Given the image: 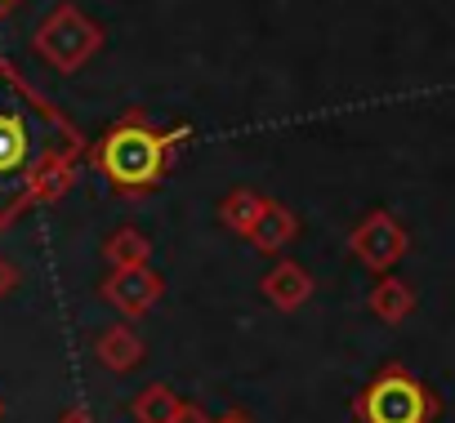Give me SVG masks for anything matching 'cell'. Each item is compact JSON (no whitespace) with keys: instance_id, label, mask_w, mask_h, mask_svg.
<instances>
[{"instance_id":"obj_1","label":"cell","mask_w":455,"mask_h":423,"mask_svg":"<svg viewBox=\"0 0 455 423\" xmlns=\"http://www.w3.org/2000/svg\"><path fill=\"white\" fill-rule=\"evenodd\" d=\"M357 423H437L442 396L419 383L406 365H384L357 396H353Z\"/></svg>"},{"instance_id":"obj_2","label":"cell","mask_w":455,"mask_h":423,"mask_svg":"<svg viewBox=\"0 0 455 423\" xmlns=\"http://www.w3.org/2000/svg\"><path fill=\"white\" fill-rule=\"evenodd\" d=\"M165 152H170V138L165 134L148 129L143 121H121L103 138L99 165H103V174L121 192H143V187H156L161 165H165Z\"/></svg>"},{"instance_id":"obj_3","label":"cell","mask_w":455,"mask_h":423,"mask_svg":"<svg viewBox=\"0 0 455 423\" xmlns=\"http://www.w3.org/2000/svg\"><path fill=\"white\" fill-rule=\"evenodd\" d=\"M103 50V27L90 23L76 5H54L50 19L36 27V54L54 67V72H81L94 54Z\"/></svg>"},{"instance_id":"obj_4","label":"cell","mask_w":455,"mask_h":423,"mask_svg":"<svg viewBox=\"0 0 455 423\" xmlns=\"http://www.w3.org/2000/svg\"><path fill=\"white\" fill-rule=\"evenodd\" d=\"M406 246H411V237H406V228L388 215V209H371V215L348 232V250H353V259H357L366 272H375V277L393 272V268L402 263Z\"/></svg>"},{"instance_id":"obj_5","label":"cell","mask_w":455,"mask_h":423,"mask_svg":"<svg viewBox=\"0 0 455 423\" xmlns=\"http://www.w3.org/2000/svg\"><path fill=\"white\" fill-rule=\"evenodd\" d=\"M121 317H130V321H139V317H148L156 303H161V294H165V281L148 268V263H139V268H112V277L103 281V290H99Z\"/></svg>"},{"instance_id":"obj_6","label":"cell","mask_w":455,"mask_h":423,"mask_svg":"<svg viewBox=\"0 0 455 423\" xmlns=\"http://www.w3.org/2000/svg\"><path fill=\"white\" fill-rule=\"evenodd\" d=\"M259 290H264V299H268L273 308H282V312H299V308L313 299V277H308V268H304V263L282 259L277 268H268V272H264Z\"/></svg>"},{"instance_id":"obj_7","label":"cell","mask_w":455,"mask_h":423,"mask_svg":"<svg viewBox=\"0 0 455 423\" xmlns=\"http://www.w3.org/2000/svg\"><path fill=\"white\" fill-rule=\"evenodd\" d=\"M143 356H148V343H143L139 330L125 325V321L108 325V330L94 339V361H99L103 370H112V374H125V370L143 365Z\"/></svg>"},{"instance_id":"obj_8","label":"cell","mask_w":455,"mask_h":423,"mask_svg":"<svg viewBox=\"0 0 455 423\" xmlns=\"http://www.w3.org/2000/svg\"><path fill=\"white\" fill-rule=\"evenodd\" d=\"M295 237H299V219H295V209H286L282 200H268V205L259 209L255 228L246 232V241H251L259 255H282Z\"/></svg>"},{"instance_id":"obj_9","label":"cell","mask_w":455,"mask_h":423,"mask_svg":"<svg viewBox=\"0 0 455 423\" xmlns=\"http://www.w3.org/2000/svg\"><path fill=\"white\" fill-rule=\"evenodd\" d=\"M366 308H371V317H375V321H384V325H402V321L415 312V290H411L402 277L384 272V277L371 286Z\"/></svg>"},{"instance_id":"obj_10","label":"cell","mask_w":455,"mask_h":423,"mask_svg":"<svg viewBox=\"0 0 455 423\" xmlns=\"http://www.w3.org/2000/svg\"><path fill=\"white\" fill-rule=\"evenodd\" d=\"M183 396L170 388V383H148L134 401H130V414L139 423H179L183 419Z\"/></svg>"},{"instance_id":"obj_11","label":"cell","mask_w":455,"mask_h":423,"mask_svg":"<svg viewBox=\"0 0 455 423\" xmlns=\"http://www.w3.org/2000/svg\"><path fill=\"white\" fill-rule=\"evenodd\" d=\"M264 205H268V196H259V192H251V187H233V192L219 200V219H223L228 232L246 237V232L255 228V219H259Z\"/></svg>"},{"instance_id":"obj_12","label":"cell","mask_w":455,"mask_h":423,"mask_svg":"<svg viewBox=\"0 0 455 423\" xmlns=\"http://www.w3.org/2000/svg\"><path fill=\"white\" fill-rule=\"evenodd\" d=\"M148 255H152V241L139 228H116L103 246V259L112 268H139V263H148Z\"/></svg>"},{"instance_id":"obj_13","label":"cell","mask_w":455,"mask_h":423,"mask_svg":"<svg viewBox=\"0 0 455 423\" xmlns=\"http://www.w3.org/2000/svg\"><path fill=\"white\" fill-rule=\"evenodd\" d=\"M28 125L14 112H0V174H10L28 161Z\"/></svg>"},{"instance_id":"obj_14","label":"cell","mask_w":455,"mask_h":423,"mask_svg":"<svg viewBox=\"0 0 455 423\" xmlns=\"http://www.w3.org/2000/svg\"><path fill=\"white\" fill-rule=\"evenodd\" d=\"M68 187H72V165H68L63 156L45 161L41 174L32 178V196H36V200H54V196H63Z\"/></svg>"},{"instance_id":"obj_15","label":"cell","mask_w":455,"mask_h":423,"mask_svg":"<svg viewBox=\"0 0 455 423\" xmlns=\"http://www.w3.org/2000/svg\"><path fill=\"white\" fill-rule=\"evenodd\" d=\"M19 286H23V272H19V263L0 255V299H10Z\"/></svg>"},{"instance_id":"obj_16","label":"cell","mask_w":455,"mask_h":423,"mask_svg":"<svg viewBox=\"0 0 455 423\" xmlns=\"http://www.w3.org/2000/svg\"><path fill=\"white\" fill-rule=\"evenodd\" d=\"M179 423H214V419H210L201 405H183V419H179Z\"/></svg>"},{"instance_id":"obj_17","label":"cell","mask_w":455,"mask_h":423,"mask_svg":"<svg viewBox=\"0 0 455 423\" xmlns=\"http://www.w3.org/2000/svg\"><path fill=\"white\" fill-rule=\"evenodd\" d=\"M59 423H99L90 410H68V414H59Z\"/></svg>"},{"instance_id":"obj_18","label":"cell","mask_w":455,"mask_h":423,"mask_svg":"<svg viewBox=\"0 0 455 423\" xmlns=\"http://www.w3.org/2000/svg\"><path fill=\"white\" fill-rule=\"evenodd\" d=\"M214 423H251V419H242V414H223V419H214Z\"/></svg>"},{"instance_id":"obj_19","label":"cell","mask_w":455,"mask_h":423,"mask_svg":"<svg viewBox=\"0 0 455 423\" xmlns=\"http://www.w3.org/2000/svg\"><path fill=\"white\" fill-rule=\"evenodd\" d=\"M0 419H5V401H0Z\"/></svg>"}]
</instances>
